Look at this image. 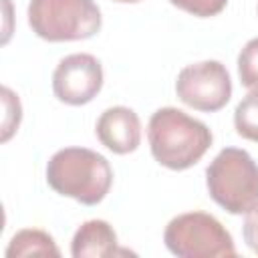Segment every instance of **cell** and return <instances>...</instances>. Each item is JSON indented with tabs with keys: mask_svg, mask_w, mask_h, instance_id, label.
I'll use <instances>...</instances> for the list:
<instances>
[{
	"mask_svg": "<svg viewBox=\"0 0 258 258\" xmlns=\"http://www.w3.org/2000/svg\"><path fill=\"white\" fill-rule=\"evenodd\" d=\"M238 77L248 89H258V36L250 38L238 54Z\"/></svg>",
	"mask_w": 258,
	"mask_h": 258,
	"instance_id": "12",
	"label": "cell"
},
{
	"mask_svg": "<svg viewBox=\"0 0 258 258\" xmlns=\"http://www.w3.org/2000/svg\"><path fill=\"white\" fill-rule=\"evenodd\" d=\"M28 24L48 42L85 40L101 30V10L95 0H30Z\"/></svg>",
	"mask_w": 258,
	"mask_h": 258,
	"instance_id": "4",
	"label": "cell"
},
{
	"mask_svg": "<svg viewBox=\"0 0 258 258\" xmlns=\"http://www.w3.org/2000/svg\"><path fill=\"white\" fill-rule=\"evenodd\" d=\"M234 127L240 137L258 143V89H250V93L236 105Z\"/></svg>",
	"mask_w": 258,
	"mask_h": 258,
	"instance_id": "11",
	"label": "cell"
},
{
	"mask_svg": "<svg viewBox=\"0 0 258 258\" xmlns=\"http://www.w3.org/2000/svg\"><path fill=\"white\" fill-rule=\"evenodd\" d=\"M115 2H139V0H115Z\"/></svg>",
	"mask_w": 258,
	"mask_h": 258,
	"instance_id": "15",
	"label": "cell"
},
{
	"mask_svg": "<svg viewBox=\"0 0 258 258\" xmlns=\"http://www.w3.org/2000/svg\"><path fill=\"white\" fill-rule=\"evenodd\" d=\"M6 256H60V250L56 248L50 234L34 228H26L16 232L10 238V244L6 248Z\"/></svg>",
	"mask_w": 258,
	"mask_h": 258,
	"instance_id": "10",
	"label": "cell"
},
{
	"mask_svg": "<svg viewBox=\"0 0 258 258\" xmlns=\"http://www.w3.org/2000/svg\"><path fill=\"white\" fill-rule=\"evenodd\" d=\"M117 252V234L105 220H89L73 236L71 254L75 258H105Z\"/></svg>",
	"mask_w": 258,
	"mask_h": 258,
	"instance_id": "9",
	"label": "cell"
},
{
	"mask_svg": "<svg viewBox=\"0 0 258 258\" xmlns=\"http://www.w3.org/2000/svg\"><path fill=\"white\" fill-rule=\"evenodd\" d=\"M48 185L85 206H97L109 194L113 169L101 153L87 147L58 149L46 163Z\"/></svg>",
	"mask_w": 258,
	"mask_h": 258,
	"instance_id": "2",
	"label": "cell"
},
{
	"mask_svg": "<svg viewBox=\"0 0 258 258\" xmlns=\"http://www.w3.org/2000/svg\"><path fill=\"white\" fill-rule=\"evenodd\" d=\"M149 149L155 161L167 169L181 171L198 163L212 145V131L206 123L181 109L161 107L147 125Z\"/></svg>",
	"mask_w": 258,
	"mask_h": 258,
	"instance_id": "1",
	"label": "cell"
},
{
	"mask_svg": "<svg viewBox=\"0 0 258 258\" xmlns=\"http://www.w3.org/2000/svg\"><path fill=\"white\" fill-rule=\"evenodd\" d=\"M210 198L240 216L258 208V165L246 149L224 147L206 169Z\"/></svg>",
	"mask_w": 258,
	"mask_h": 258,
	"instance_id": "3",
	"label": "cell"
},
{
	"mask_svg": "<svg viewBox=\"0 0 258 258\" xmlns=\"http://www.w3.org/2000/svg\"><path fill=\"white\" fill-rule=\"evenodd\" d=\"M103 87V67L87 52L64 56L52 73V93L67 105H87Z\"/></svg>",
	"mask_w": 258,
	"mask_h": 258,
	"instance_id": "7",
	"label": "cell"
},
{
	"mask_svg": "<svg viewBox=\"0 0 258 258\" xmlns=\"http://www.w3.org/2000/svg\"><path fill=\"white\" fill-rule=\"evenodd\" d=\"M167 250L179 258H222L236 256L234 240L218 218L206 212L175 216L163 232Z\"/></svg>",
	"mask_w": 258,
	"mask_h": 258,
	"instance_id": "5",
	"label": "cell"
},
{
	"mask_svg": "<svg viewBox=\"0 0 258 258\" xmlns=\"http://www.w3.org/2000/svg\"><path fill=\"white\" fill-rule=\"evenodd\" d=\"M175 93L181 103L196 111L214 113L232 97V79L220 60H202L179 71Z\"/></svg>",
	"mask_w": 258,
	"mask_h": 258,
	"instance_id": "6",
	"label": "cell"
},
{
	"mask_svg": "<svg viewBox=\"0 0 258 258\" xmlns=\"http://www.w3.org/2000/svg\"><path fill=\"white\" fill-rule=\"evenodd\" d=\"M97 139L113 153L125 155L139 147L141 141V121L137 113L129 107H109L101 113L95 125Z\"/></svg>",
	"mask_w": 258,
	"mask_h": 258,
	"instance_id": "8",
	"label": "cell"
},
{
	"mask_svg": "<svg viewBox=\"0 0 258 258\" xmlns=\"http://www.w3.org/2000/svg\"><path fill=\"white\" fill-rule=\"evenodd\" d=\"M173 6L198 16V18H208V16H216L220 14L228 0H169Z\"/></svg>",
	"mask_w": 258,
	"mask_h": 258,
	"instance_id": "13",
	"label": "cell"
},
{
	"mask_svg": "<svg viewBox=\"0 0 258 258\" xmlns=\"http://www.w3.org/2000/svg\"><path fill=\"white\" fill-rule=\"evenodd\" d=\"M244 240L248 244V248L258 254V208L252 210L250 214H246V220H244Z\"/></svg>",
	"mask_w": 258,
	"mask_h": 258,
	"instance_id": "14",
	"label": "cell"
}]
</instances>
